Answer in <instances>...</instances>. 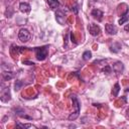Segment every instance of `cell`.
<instances>
[{
  "mask_svg": "<svg viewBox=\"0 0 129 129\" xmlns=\"http://www.w3.org/2000/svg\"><path fill=\"white\" fill-rule=\"evenodd\" d=\"M91 57H92V52L90 50L84 51V53H83V59L84 60H89Z\"/></svg>",
  "mask_w": 129,
  "mask_h": 129,
  "instance_id": "e0dca14e",
  "label": "cell"
},
{
  "mask_svg": "<svg viewBox=\"0 0 129 129\" xmlns=\"http://www.w3.org/2000/svg\"><path fill=\"white\" fill-rule=\"evenodd\" d=\"M34 51H35V56L38 60H44L48 53V46L44 45L40 47H35Z\"/></svg>",
  "mask_w": 129,
  "mask_h": 129,
  "instance_id": "7a4b0ae2",
  "label": "cell"
},
{
  "mask_svg": "<svg viewBox=\"0 0 129 129\" xmlns=\"http://www.w3.org/2000/svg\"><path fill=\"white\" fill-rule=\"evenodd\" d=\"M124 29H125L126 31H128V32H129V23H128V24H126V25L124 26Z\"/></svg>",
  "mask_w": 129,
  "mask_h": 129,
  "instance_id": "7402d4cb",
  "label": "cell"
},
{
  "mask_svg": "<svg viewBox=\"0 0 129 129\" xmlns=\"http://www.w3.org/2000/svg\"><path fill=\"white\" fill-rule=\"evenodd\" d=\"M18 38L22 42H27L30 39V32L25 28H21L18 32Z\"/></svg>",
  "mask_w": 129,
  "mask_h": 129,
  "instance_id": "3957f363",
  "label": "cell"
},
{
  "mask_svg": "<svg viewBox=\"0 0 129 129\" xmlns=\"http://www.w3.org/2000/svg\"><path fill=\"white\" fill-rule=\"evenodd\" d=\"M72 101H73V105H74V107H75L76 110H75L74 113H72V114L69 116V120H70V121L76 120V119L79 117L80 111H81V105H80V102H79L78 98L76 97V95H72Z\"/></svg>",
  "mask_w": 129,
  "mask_h": 129,
  "instance_id": "6da1fadb",
  "label": "cell"
},
{
  "mask_svg": "<svg viewBox=\"0 0 129 129\" xmlns=\"http://www.w3.org/2000/svg\"><path fill=\"white\" fill-rule=\"evenodd\" d=\"M126 113H127V116H128V117H129V108H128V109H127V111H126Z\"/></svg>",
  "mask_w": 129,
  "mask_h": 129,
  "instance_id": "603a6c76",
  "label": "cell"
},
{
  "mask_svg": "<svg viewBox=\"0 0 129 129\" xmlns=\"http://www.w3.org/2000/svg\"><path fill=\"white\" fill-rule=\"evenodd\" d=\"M112 69H113V71H114L115 73L120 74V73L123 72V70H124V66H123V63H122L121 61H115V62L113 63Z\"/></svg>",
  "mask_w": 129,
  "mask_h": 129,
  "instance_id": "ba28073f",
  "label": "cell"
},
{
  "mask_svg": "<svg viewBox=\"0 0 129 129\" xmlns=\"http://www.w3.org/2000/svg\"><path fill=\"white\" fill-rule=\"evenodd\" d=\"M89 32L93 35V36H97L100 34L101 32V28L99 27V25L97 24H94V23H91L89 25Z\"/></svg>",
  "mask_w": 129,
  "mask_h": 129,
  "instance_id": "5b68a950",
  "label": "cell"
},
{
  "mask_svg": "<svg viewBox=\"0 0 129 129\" xmlns=\"http://www.w3.org/2000/svg\"><path fill=\"white\" fill-rule=\"evenodd\" d=\"M120 49H121V44H120L119 42H114V43L110 46V50H111L112 52H114V53L118 52Z\"/></svg>",
  "mask_w": 129,
  "mask_h": 129,
  "instance_id": "7c38bea8",
  "label": "cell"
},
{
  "mask_svg": "<svg viewBox=\"0 0 129 129\" xmlns=\"http://www.w3.org/2000/svg\"><path fill=\"white\" fill-rule=\"evenodd\" d=\"M48 6L50 7V9H56L59 6V3L57 0H47Z\"/></svg>",
  "mask_w": 129,
  "mask_h": 129,
  "instance_id": "4fadbf2b",
  "label": "cell"
},
{
  "mask_svg": "<svg viewBox=\"0 0 129 129\" xmlns=\"http://www.w3.org/2000/svg\"><path fill=\"white\" fill-rule=\"evenodd\" d=\"M23 85H24V84H23L21 81H19V80H18V81H16V82H15V85H14V87H15V91H18V90H19Z\"/></svg>",
  "mask_w": 129,
  "mask_h": 129,
  "instance_id": "ac0fdd59",
  "label": "cell"
},
{
  "mask_svg": "<svg viewBox=\"0 0 129 129\" xmlns=\"http://www.w3.org/2000/svg\"><path fill=\"white\" fill-rule=\"evenodd\" d=\"M2 102H8L11 99V95H10V90L8 87H5L3 89H1V97H0Z\"/></svg>",
  "mask_w": 129,
  "mask_h": 129,
  "instance_id": "277c9868",
  "label": "cell"
},
{
  "mask_svg": "<svg viewBox=\"0 0 129 129\" xmlns=\"http://www.w3.org/2000/svg\"><path fill=\"white\" fill-rule=\"evenodd\" d=\"M19 9H20L21 12L26 13V12H29V11L31 10V7H30V5H29L28 3H26V2H21V3L19 4Z\"/></svg>",
  "mask_w": 129,
  "mask_h": 129,
  "instance_id": "30bf717a",
  "label": "cell"
},
{
  "mask_svg": "<svg viewBox=\"0 0 129 129\" xmlns=\"http://www.w3.org/2000/svg\"><path fill=\"white\" fill-rule=\"evenodd\" d=\"M127 20H129V15H127V11L121 16V18H120V20H119V24L121 25V24H124Z\"/></svg>",
  "mask_w": 129,
  "mask_h": 129,
  "instance_id": "2e32d148",
  "label": "cell"
},
{
  "mask_svg": "<svg viewBox=\"0 0 129 129\" xmlns=\"http://www.w3.org/2000/svg\"><path fill=\"white\" fill-rule=\"evenodd\" d=\"M102 72H104V73H106V74H110V73H112V68H111L110 66H106V67L102 70Z\"/></svg>",
  "mask_w": 129,
  "mask_h": 129,
  "instance_id": "d6986e66",
  "label": "cell"
},
{
  "mask_svg": "<svg viewBox=\"0 0 129 129\" xmlns=\"http://www.w3.org/2000/svg\"><path fill=\"white\" fill-rule=\"evenodd\" d=\"M55 19H56V22L60 25H63L64 22H66V15L62 11L58 10L55 12Z\"/></svg>",
  "mask_w": 129,
  "mask_h": 129,
  "instance_id": "8992f818",
  "label": "cell"
},
{
  "mask_svg": "<svg viewBox=\"0 0 129 129\" xmlns=\"http://www.w3.org/2000/svg\"><path fill=\"white\" fill-rule=\"evenodd\" d=\"M2 78L4 81H10L13 78V73L10 71H4L2 73Z\"/></svg>",
  "mask_w": 129,
  "mask_h": 129,
  "instance_id": "8fae6325",
  "label": "cell"
},
{
  "mask_svg": "<svg viewBox=\"0 0 129 129\" xmlns=\"http://www.w3.org/2000/svg\"><path fill=\"white\" fill-rule=\"evenodd\" d=\"M119 91H120V85H119L118 83H116L115 86H114V88H113V90H112V95H113L114 97H117Z\"/></svg>",
  "mask_w": 129,
  "mask_h": 129,
  "instance_id": "9a60e30c",
  "label": "cell"
},
{
  "mask_svg": "<svg viewBox=\"0 0 129 129\" xmlns=\"http://www.w3.org/2000/svg\"><path fill=\"white\" fill-rule=\"evenodd\" d=\"M105 30L110 35H114V34L117 33V27L115 25H113V24H109V23L106 24L105 25Z\"/></svg>",
  "mask_w": 129,
  "mask_h": 129,
  "instance_id": "52a82bcc",
  "label": "cell"
},
{
  "mask_svg": "<svg viewBox=\"0 0 129 129\" xmlns=\"http://www.w3.org/2000/svg\"><path fill=\"white\" fill-rule=\"evenodd\" d=\"M23 63H27V64H29V66H31V64H34L33 62H31V61H28V60H23Z\"/></svg>",
  "mask_w": 129,
  "mask_h": 129,
  "instance_id": "44dd1931",
  "label": "cell"
},
{
  "mask_svg": "<svg viewBox=\"0 0 129 129\" xmlns=\"http://www.w3.org/2000/svg\"><path fill=\"white\" fill-rule=\"evenodd\" d=\"M16 127H18V128H23V129H25V128H36L34 125H32V124H22V123H20V122H17L16 123Z\"/></svg>",
  "mask_w": 129,
  "mask_h": 129,
  "instance_id": "5bb4252c",
  "label": "cell"
},
{
  "mask_svg": "<svg viewBox=\"0 0 129 129\" xmlns=\"http://www.w3.org/2000/svg\"><path fill=\"white\" fill-rule=\"evenodd\" d=\"M91 15H92L94 18L98 19L99 21H101L102 18H103V12H102L101 10H99V9H93L92 12H91Z\"/></svg>",
  "mask_w": 129,
  "mask_h": 129,
  "instance_id": "9c48e42d",
  "label": "cell"
},
{
  "mask_svg": "<svg viewBox=\"0 0 129 129\" xmlns=\"http://www.w3.org/2000/svg\"><path fill=\"white\" fill-rule=\"evenodd\" d=\"M74 9V11H75V13H78V5L76 4V6H74V7H72V10Z\"/></svg>",
  "mask_w": 129,
  "mask_h": 129,
  "instance_id": "ffe728a7",
  "label": "cell"
}]
</instances>
